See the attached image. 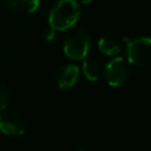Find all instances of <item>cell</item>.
<instances>
[{
    "mask_svg": "<svg viewBox=\"0 0 151 151\" xmlns=\"http://www.w3.org/2000/svg\"><path fill=\"white\" fill-rule=\"evenodd\" d=\"M81 14L76 0H59L50 12L48 24L55 31H66L74 26Z\"/></svg>",
    "mask_w": 151,
    "mask_h": 151,
    "instance_id": "1",
    "label": "cell"
},
{
    "mask_svg": "<svg viewBox=\"0 0 151 151\" xmlns=\"http://www.w3.org/2000/svg\"><path fill=\"white\" fill-rule=\"evenodd\" d=\"M90 45L91 39L87 31L84 28H76L66 34L63 48L70 59L81 60L87 55Z\"/></svg>",
    "mask_w": 151,
    "mask_h": 151,
    "instance_id": "2",
    "label": "cell"
},
{
    "mask_svg": "<svg viewBox=\"0 0 151 151\" xmlns=\"http://www.w3.org/2000/svg\"><path fill=\"white\" fill-rule=\"evenodd\" d=\"M127 60L131 65L146 67L151 65V38L140 37L127 42Z\"/></svg>",
    "mask_w": 151,
    "mask_h": 151,
    "instance_id": "3",
    "label": "cell"
},
{
    "mask_svg": "<svg viewBox=\"0 0 151 151\" xmlns=\"http://www.w3.org/2000/svg\"><path fill=\"white\" fill-rule=\"evenodd\" d=\"M105 79L109 85L111 86H120L123 85L130 76V67L129 64L123 58H113L110 60L104 70Z\"/></svg>",
    "mask_w": 151,
    "mask_h": 151,
    "instance_id": "4",
    "label": "cell"
},
{
    "mask_svg": "<svg viewBox=\"0 0 151 151\" xmlns=\"http://www.w3.org/2000/svg\"><path fill=\"white\" fill-rule=\"evenodd\" d=\"M0 132L9 137H19L25 133V122L14 112L0 114Z\"/></svg>",
    "mask_w": 151,
    "mask_h": 151,
    "instance_id": "5",
    "label": "cell"
},
{
    "mask_svg": "<svg viewBox=\"0 0 151 151\" xmlns=\"http://www.w3.org/2000/svg\"><path fill=\"white\" fill-rule=\"evenodd\" d=\"M79 77V68L73 64H66L61 66L55 73V83L59 88H70L73 87Z\"/></svg>",
    "mask_w": 151,
    "mask_h": 151,
    "instance_id": "6",
    "label": "cell"
},
{
    "mask_svg": "<svg viewBox=\"0 0 151 151\" xmlns=\"http://www.w3.org/2000/svg\"><path fill=\"white\" fill-rule=\"evenodd\" d=\"M98 48L106 55H117L122 51L120 40L113 34H106L98 41Z\"/></svg>",
    "mask_w": 151,
    "mask_h": 151,
    "instance_id": "7",
    "label": "cell"
},
{
    "mask_svg": "<svg viewBox=\"0 0 151 151\" xmlns=\"http://www.w3.org/2000/svg\"><path fill=\"white\" fill-rule=\"evenodd\" d=\"M83 73L90 81H97L100 77V66L96 60L86 59L83 63Z\"/></svg>",
    "mask_w": 151,
    "mask_h": 151,
    "instance_id": "8",
    "label": "cell"
},
{
    "mask_svg": "<svg viewBox=\"0 0 151 151\" xmlns=\"http://www.w3.org/2000/svg\"><path fill=\"white\" fill-rule=\"evenodd\" d=\"M22 11L27 13H34L39 8L40 0H18Z\"/></svg>",
    "mask_w": 151,
    "mask_h": 151,
    "instance_id": "9",
    "label": "cell"
},
{
    "mask_svg": "<svg viewBox=\"0 0 151 151\" xmlns=\"http://www.w3.org/2000/svg\"><path fill=\"white\" fill-rule=\"evenodd\" d=\"M8 101H9V93H8V90H7L6 85H5L2 81H0V111L7 107Z\"/></svg>",
    "mask_w": 151,
    "mask_h": 151,
    "instance_id": "10",
    "label": "cell"
},
{
    "mask_svg": "<svg viewBox=\"0 0 151 151\" xmlns=\"http://www.w3.org/2000/svg\"><path fill=\"white\" fill-rule=\"evenodd\" d=\"M54 33H55V29H54L52 26L48 25V27H47V28L45 29V32H44V38H45L47 41H51V40L54 39Z\"/></svg>",
    "mask_w": 151,
    "mask_h": 151,
    "instance_id": "11",
    "label": "cell"
},
{
    "mask_svg": "<svg viewBox=\"0 0 151 151\" xmlns=\"http://www.w3.org/2000/svg\"><path fill=\"white\" fill-rule=\"evenodd\" d=\"M80 1H81L83 4H91L93 0H80Z\"/></svg>",
    "mask_w": 151,
    "mask_h": 151,
    "instance_id": "12",
    "label": "cell"
},
{
    "mask_svg": "<svg viewBox=\"0 0 151 151\" xmlns=\"http://www.w3.org/2000/svg\"><path fill=\"white\" fill-rule=\"evenodd\" d=\"M74 151H85V150H74Z\"/></svg>",
    "mask_w": 151,
    "mask_h": 151,
    "instance_id": "13",
    "label": "cell"
}]
</instances>
